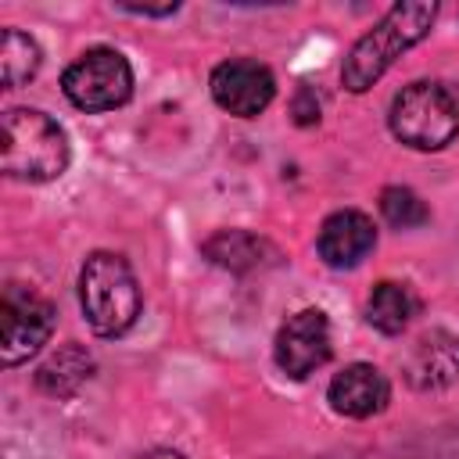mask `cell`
<instances>
[{
  "instance_id": "4fadbf2b",
  "label": "cell",
  "mask_w": 459,
  "mask_h": 459,
  "mask_svg": "<svg viewBox=\"0 0 459 459\" xmlns=\"http://www.w3.org/2000/svg\"><path fill=\"white\" fill-rule=\"evenodd\" d=\"M93 377V359L82 344L68 341L61 344L39 369H36V387L47 394V398H72L86 380Z\"/></svg>"
},
{
  "instance_id": "6da1fadb",
  "label": "cell",
  "mask_w": 459,
  "mask_h": 459,
  "mask_svg": "<svg viewBox=\"0 0 459 459\" xmlns=\"http://www.w3.org/2000/svg\"><path fill=\"white\" fill-rule=\"evenodd\" d=\"M437 18V4L434 0H405L387 7V14L362 32L351 50L341 61V86L348 93H366L369 86H377L384 79V72L405 54L412 50L420 39L430 36V25Z\"/></svg>"
},
{
  "instance_id": "ac0fdd59",
  "label": "cell",
  "mask_w": 459,
  "mask_h": 459,
  "mask_svg": "<svg viewBox=\"0 0 459 459\" xmlns=\"http://www.w3.org/2000/svg\"><path fill=\"white\" fill-rule=\"evenodd\" d=\"M118 11L136 14V18H169L179 11V4H161V7H147V4H118Z\"/></svg>"
},
{
  "instance_id": "7c38bea8",
  "label": "cell",
  "mask_w": 459,
  "mask_h": 459,
  "mask_svg": "<svg viewBox=\"0 0 459 459\" xmlns=\"http://www.w3.org/2000/svg\"><path fill=\"white\" fill-rule=\"evenodd\" d=\"M201 255L230 273H258L269 265H280V247L251 230H215L201 240Z\"/></svg>"
},
{
  "instance_id": "9a60e30c",
  "label": "cell",
  "mask_w": 459,
  "mask_h": 459,
  "mask_svg": "<svg viewBox=\"0 0 459 459\" xmlns=\"http://www.w3.org/2000/svg\"><path fill=\"white\" fill-rule=\"evenodd\" d=\"M39 65H43L39 43L22 29H4V39H0V86L4 90L25 86L39 72Z\"/></svg>"
},
{
  "instance_id": "3957f363",
  "label": "cell",
  "mask_w": 459,
  "mask_h": 459,
  "mask_svg": "<svg viewBox=\"0 0 459 459\" xmlns=\"http://www.w3.org/2000/svg\"><path fill=\"white\" fill-rule=\"evenodd\" d=\"M140 283L129 262L115 251L86 255L79 269V308L97 337H122L140 319Z\"/></svg>"
},
{
  "instance_id": "277c9868",
  "label": "cell",
  "mask_w": 459,
  "mask_h": 459,
  "mask_svg": "<svg viewBox=\"0 0 459 459\" xmlns=\"http://www.w3.org/2000/svg\"><path fill=\"white\" fill-rule=\"evenodd\" d=\"M387 129L412 151H445L459 136V86L445 79L402 86L387 108Z\"/></svg>"
},
{
  "instance_id": "ba28073f",
  "label": "cell",
  "mask_w": 459,
  "mask_h": 459,
  "mask_svg": "<svg viewBox=\"0 0 459 459\" xmlns=\"http://www.w3.org/2000/svg\"><path fill=\"white\" fill-rule=\"evenodd\" d=\"M208 93L212 100L233 115V118H258L273 97H276V79L269 65L251 61V57H230L212 68L208 75Z\"/></svg>"
},
{
  "instance_id": "8992f818",
  "label": "cell",
  "mask_w": 459,
  "mask_h": 459,
  "mask_svg": "<svg viewBox=\"0 0 459 459\" xmlns=\"http://www.w3.org/2000/svg\"><path fill=\"white\" fill-rule=\"evenodd\" d=\"M54 301L29 283H7L0 294V362L7 369L43 351L54 333Z\"/></svg>"
},
{
  "instance_id": "8fae6325",
  "label": "cell",
  "mask_w": 459,
  "mask_h": 459,
  "mask_svg": "<svg viewBox=\"0 0 459 459\" xmlns=\"http://www.w3.org/2000/svg\"><path fill=\"white\" fill-rule=\"evenodd\" d=\"M326 402L337 416L348 420H369L387 409L391 402V384L373 362H351L341 373H333L326 387Z\"/></svg>"
},
{
  "instance_id": "7a4b0ae2",
  "label": "cell",
  "mask_w": 459,
  "mask_h": 459,
  "mask_svg": "<svg viewBox=\"0 0 459 459\" xmlns=\"http://www.w3.org/2000/svg\"><path fill=\"white\" fill-rule=\"evenodd\" d=\"M72 147L65 129L39 108H11L0 122V172L22 183H54L65 176Z\"/></svg>"
},
{
  "instance_id": "52a82bcc",
  "label": "cell",
  "mask_w": 459,
  "mask_h": 459,
  "mask_svg": "<svg viewBox=\"0 0 459 459\" xmlns=\"http://www.w3.org/2000/svg\"><path fill=\"white\" fill-rule=\"evenodd\" d=\"M330 355H333V333H330V319L323 308H301L287 316V323L276 330L273 359L280 373L290 380L312 377L316 369L330 362Z\"/></svg>"
},
{
  "instance_id": "9c48e42d",
  "label": "cell",
  "mask_w": 459,
  "mask_h": 459,
  "mask_svg": "<svg viewBox=\"0 0 459 459\" xmlns=\"http://www.w3.org/2000/svg\"><path fill=\"white\" fill-rule=\"evenodd\" d=\"M377 247V226L359 208H341L323 219L316 233V255L330 269H355Z\"/></svg>"
},
{
  "instance_id": "5b68a950",
  "label": "cell",
  "mask_w": 459,
  "mask_h": 459,
  "mask_svg": "<svg viewBox=\"0 0 459 459\" xmlns=\"http://www.w3.org/2000/svg\"><path fill=\"white\" fill-rule=\"evenodd\" d=\"M61 93L86 115H104L133 97V68L115 47H90L61 72Z\"/></svg>"
},
{
  "instance_id": "2e32d148",
  "label": "cell",
  "mask_w": 459,
  "mask_h": 459,
  "mask_svg": "<svg viewBox=\"0 0 459 459\" xmlns=\"http://www.w3.org/2000/svg\"><path fill=\"white\" fill-rule=\"evenodd\" d=\"M380 215L387 226L394 230H420L430 222V208L427 201L412 190V186H384L380 190Z\"/></svg>"
},
{
  "instance_id": "d6986e66",
  "label": "cell",
  "mask_w": 459,
  "mask_h": 459,
  "mask_svg": "<svg viewBox=\"0 0 459 459\" xmlns=\"http://www.w3.org/2000/svg\"><path fill=\"white\" fill-rule=\"evenodd\" d=\"M140 459H186V455H179V452H172V448H154V452H147V455H140Z\"/></svg>"
},
{
  "instance_id": "30bf717a",
  "label": "cell",
  "mask_w": 459,
  "mask_h": 459,
  "mask_svg": "<svg viewBox=\"0 0 459 459\" xmlns=\"http://www.w3.org/2000/svg\"><path fill=\"white\" fill-rule=\"evenodd\" d=\"M402 373L416 391H441L459 380V333L427 330L416 337L409 355L402 359Z\"/></svg>"
},
{
  "instance_id": "5bb4252c",
  "label": "cell",
  "mask_w": 459,
  "mask_h": 459,
  "mask_svg": "<svg viewBox=\"0 0 459 459\" xmlns=\"http://www.w3.org/2000/svg\"><path fill=\"white\" fill-rule=\"evenodd\" d=\"M416 308H420V301H416V294H412L409 283L380 280V283L369 290V298H366V323H369L373 330L394 337V333H402V330L412 323Z\"/></svg>"
},
{
  "instance_id": "e0dca14e",
  "label": "cell",
  "mask_w": 459,
  "mask_h": 459,
  "mask_svg": "<svg viewBox=\"0 0 459 459\" xmlns=\"http://www.w3.org/2000/svg\"><path fill=\"white\" fill-rule=\"evenodd\" d=\"M290 115H294V122H298V126H316V122H319V97H316V90L301 86V90L294 93Z\"/></svg>"
}]
</instances>
